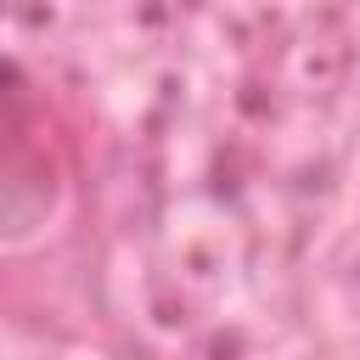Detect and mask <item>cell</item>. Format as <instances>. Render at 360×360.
I'll return each instance as SVG.
<instances>
[{"instance_id":"1","label":"cell","mask_w":360,"mask_h":360,"mask_svg":"<svg viewBox=\"0 0 360 360\" xmlns=\"http://www.w3.org/2000/svg\"><path fill=\"white\" fill-rule=\"evenodd\" d=\"M0 79H6V68H0Z\"/></svg>"}]
</instances>
